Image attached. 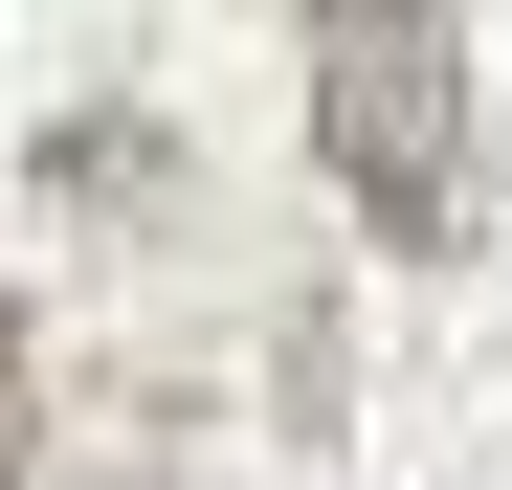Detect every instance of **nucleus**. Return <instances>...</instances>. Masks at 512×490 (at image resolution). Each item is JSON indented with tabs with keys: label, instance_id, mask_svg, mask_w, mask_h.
Returning a JSON list of instances; mask_svg holds the SVG:
<instances>
[{
	"label": "nucleus",
	"instance_id": "f03ea898",
	"mask_svg": "<svg viewBox=\"0 0 512 490\" xmlns=\"http://www.w3.org/2000/svg\"><path fill=\"white\" fill-rule=\"evenodd\" d=\"M45 468V379H23V312H0V490Z\"/></svg>",
	"mask_w": 512,
	"mask_h": 490
},
{
	"label": "nucleus",
	"instance_id": "f257e3e1",
	"mask_svg": "<svg viewBox=\"0 0 512 490\" xmlns=\"http://www.w3.org/2000/svg\"><path fill=\"white\" fill-rule=\"evenodd\" d=\"M312 156L401 268H446L490 156H468V23L446 0H312Z\"/></svg>",
	"mask_w": 512,
	"mask_h": 490
}]
</instances>
